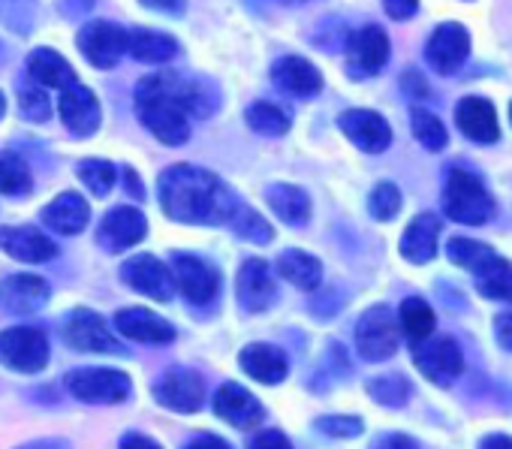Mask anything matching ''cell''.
Returning a JSON list of instances; mask_svg holds the SVG:
<instances>
[{
    "label": "cell",
    "mask_w": 512,
    "mask_h": 449,
    "mask_svg": "<svg viewBox=\"0 0 512 449\" xmlns=\"http://www.w3.org/2000/svg\"><path fill=\"white\" fill-rule=\"evenodd\" d=\"M157 193L166 217L178 223H196V227H220V223H229L241 205L235 193L214 172L199 166L166 169L160 175Z\"/></svg>",
    "instance_id": "obj_1"
},
{
    "label": "cell",
    "mask_w": 512,
    "mask_h": 449,
    "mask_svg": "<svg viewBox=\"0 0 512 449\" xmlns=\"http://www.w3.org/2000/svg\"><path fill=\"white\" fill-rule=\"evenodd\" d=\"M136 91H148L157 94L169 103H175L187 118H208L217 106H220V94L211 82L199 79V76H184V73H154L148 79L139 82Z\"/></svg>",
    "instance_id": "obj_2"
},
{
    "label": "cell",
    "mask_w": 512,
    "mask_h": 449,
    "mask_svg": "<svg viewBox=\"0 0 512 449\" xmlns=\"http://www.w3.org/2000/svg\"><path fill=\"white\" fill-rule=\"evenodd\" d=\"M443 208H446V217H452L455 223L482 227L494 214V199L476 175L464 169H452L443 187Z\"/></svg>",
    "instance_id": "obj_3"
},
{
    "label": "cell",
    "mask_w": 512,
    "mask_h": 449,
    "mask_svg": "<svg viewBox=\"0 0 512 449\" xmlns=\"http://www.w3.org/2000/svg\"><path fill=\"white\" fill-rule=\"evenodd\" d=\"M49 338L37 326H13L0 332V362L19 374H37L49 362Z\"/></svg>",
    "instance_id": "obj_4"
},
{
    "label": "cell",
    "mask_w": 512,
    "mask_h": 449,
    "mask_svg": "<svg viewBox=\"0 0 512 449\" xmlns=\"http://www.w3.org/2000/svg\"><path fill=\"white\" fill-rule=\"evenodd\" d=\"M64 386L85 404H121L130 398V377L115 368H76L67 371Z\"/></svg>",
    "instance_id": "obj_5"
},
{
    "label": "cell",
    "mask_w": 512,
    "mask_h": 449,
    "mask_svg": "<svg viewBox=\"0 0 512 449\" xmlns=\"http://www.w3.org/2000/svg\"><path fill=\"white\" fill-rule=\"evenodd\" d=\"M398 320L386 305H377L362 314L356 323V350L368 362H383L398 353Z\"/></svg>",
    "instance_id": "obj_6"
},
{
    "label": "cell",
    "mask_w": 512,
    "mask_h": 449,
    "mask_svg": "<svg viewBox=\"0 0 512 449\" xmlns=\"http://www.w3.org/2000/svg\"><path fill=\"white\" fill-rule=\"evenodd\" d=\"M136 112H139V121L163 145H184L190 139V118L175 103L148 91H136Z\"/></svg>",
    "instance_id": "obj_7"
},
{
    "label": "cell",
    "mask_w": 512,
    "mask_h": 449,
    "mask_svg": "<svg viewBox=\"0 0 512 449\" xmlns=\"http://www.w3.org/2000/svg\"><path fill=\"white\" fill-rule=\"evenodd\" d=\"M154 398L175 413H196L205 401V380L193 368H166L154 380Z\"/></svg>",
    "instance_id": "obj_8"
},
{
    "label": "cell",
    "mask_w": 512,
    "mask_h": 449,
    "mask_svg": "<svg viewBox=\"0 0 512 449\" xmlns=\"http://www.w3.org/2000/svg\"><path fill=\"white\" fill-rule=\"evenodd\" d=\"M61 332H64V341L73 350H82V353H124L121 341L109 332L103 317H97L94 311H85V308L70 311L64 317V323H61Z\"/></svg>",
    "instance_id": "obj_9"
},
{
    "label": "cell",
    "mask_w": 512,
    "mask_h": 449,
    "mask_svg": "<svg viewBox=\"0 0 512 449\" xmlns=\"http://www.w3.org/2000/svg\"><path fill=\"white\" fill-rule=\"evenodd\" d=\"M389 61V37L377 25H365L347 40V73L353 79H371L383 73Z\"/></svg>",
    "instance_id": "obj_10"
},
{
    "label": "cell",
    "mask_w": 512,
    "mask_h": 449,
    "mask_svg": "<svg viewBox=\"0 0 512 449\" xmlns=\"http://www.w3.org/2000/svg\"><path fill=\"white\" fill-rule=\"evenodd\" d=\"M413 362L437 386H452L455 377L464 368V356H461L458 344L452 338H446V335L443 338L428 335L425 341H419L416 350H413Z\"/></svg>",
    "instance_id": "obj_11"
},
{
    "label": "cell",
    "mask_w": 512,
    "mask_h": 449,
    "mask_svg": "<svg viewBox=\"0 0 512 449\" xmlns=\"http://www.w3.org/2000/svg\"><path fill=\"white\" fill-rule=\"evenodd\" d=\"M130 31L112 22H88L79 31V52L100 70H112L127 55Z\"/></svg>",
    "instance_id": "obj_12"
},
{
    "label": "cell",
    "mask_w": 512,
    "mask_h": 449,
    "mask_svg": "<svg viewBox=\"0 0 512 449\" xmlns=\"http://www.w3.org/2000/svg\"><path fill=\"white\" fill-rule=\"evenodd\" d=\"M172 281L190 305H211L220 293V275L193 254L172 257Z\"/></svg>",
    "instance_id": "obj_13"
},
{
    "label": "cell",
    "mask_w": 512,
    "mask_h": 449,
    "mask_svg": "<svg viewBox=\"0 0 512 449\" xmlns=\"http://www.w3.org/2000/svg\"><path fill=\"white\" fill-rule=\"evenodd\" d=\"M470 55V34L464 25L458 22H446L440 25L431 37H428V46H425V61L434 73L440 76H452L461 70V64L467 61Z\"/></svg>",
    "instance_id": "obj_14"
},
{
    "label": "cell",
    "mask_w": 512,
    "mask_h": 449,
    "mask_svg": "<svg viewBox=\"0 0 512 449\" xmlns=\"http://www.w3.org/2000/svg\"><path fill=\"white\" fill-rule=\"evenodd\" d=\"M148 233V220L139 208H130V205H118L112 208L103 223H100V230H97V242L103 251L109 254H121L133 245H139Z\"/></svg>",
    "instance_id": "obj_15"
},
{
    "label": "cell",
    "mask_w": 512,
    "mask_h": 449,
    "mask_svg": "<svg viewBox=\"0 0 512 449\" xmlns=\"http://www.w3.org/2000/svg\"><path fill=\"white\" fill-rule=\"evenodd\" d=\"M121 281L154 302H169L172 290H175L172 272L151 254H139V257L127 260L121 266Z\"/></svg>",
    "instance_id": "obj_16"
},
{
    "label": "cell",
    "mask_w": 512,
    "mask_h": 449,
    "mask_svg": "<svg viewBox=\"0 0 512 449\" xmlns=\"http://www.w3.org/2000/svg\"><path fill=\"white\" fill-rule=\"evenodd\" d=\"M235 290H238V305L244 311H250V314L269 311L275 305V299H278V284L272 278V269L263 260L241 263Z\"/></svg>",
    "instance_id": "obj_17"
},
{
    "label": "cell",
    "mask_w": 512,
    "mask_h": 449,
    "mask_svg": "<svg viewBox=\"0 0 512 449\" xmlns=\"http://www.w3.org/2000/svg\"><path fill=\"white\" fill-rule=\"evenodd\" d=\"M338 127L344 130V136L356 148H362L368 154H380L392 142V127L386 124V118L377 115V112H368V109H350V112H344L338 118Z\"/></svg>",
    "instance_id": "obj_18"
},
{
    "label": "cell",
    "mask_w": 512,
    "mask_h": 449,
    "mask_svg": "<svg viewBox=\"0 0 512 449\" xmlns=\"http://www.w3.org/2000/svg\"><path fill=\"white\" fill-rule=\"evenodd\" d=\"M49 296L52 290L40 275H10L0 284V308L7 314H37Z\"/></svg>",
    "instance_id": "obj_19"
},
{
    "label": "cell",
    "mask_w": 512,
    "mask_h": 449,
    "mask_svg": "<svg viewBox=\"0 0 512 449\" xmlns=\"http://www.w3.org/2000/svg\"><path fill=\"white\" fill-rule=\"evenodd\" d=\"M214 413L223 422L235 425V428H253V425H260L263 416H266L263 404L256 401L244 386H238V383H223L217 389V395H214Z\"/></svg>",
    "instance_id": "obj_20"
},
{
    "label": "cell",
    "mask_w": 512,
    "mask_h": 449,
    "mask_svg": "<svg viewBox=\"0 0 512 449\" xmlns=\"http://www.w3.org/2000/svg\"><path fill=\"white\" fill-rule=\"evenodd\" d=\"M0 251L19 263H49L58 248L37 227H0Z\"/></svg>",
    "instance_id": "obj_21"
},
{
    "label": "cell",
    "mask_w": 512,
    "mask_h": 449,
    "mask_svg": "<svg viewBox=\"0 0 512 449\" xmlns=\"http://www.w3.org/2000/svg\"><path fill=\"white\" fill-rule=\"evenodd\" d=\"M61 118L67 130L79 139L94 136L100 127V103L91 88L85 85H70L61 97Z\"/></svg>",
    "instance_id": "obj_22"
},
{
    "label": "cell",
    "mask_w": 512,
    "mask_h": 449,
    "mask_svg": "<svg viewBox=\"0 0 512 449\" xmlns=\"http://www.w3.org/2000/svg\"><path fill=\"white\" fill-rule=\"evenodd\" d=\"M115 329L130 338V341H142V344H172L175 341V329L169 326V320H163L154 311L145 308H124L115 314Z\"/></svg>",
    "instance_id": "obj_23"
},
{
    "label": "cell",
    "mask_w": 512,
    "mask_h": 449,
    "mask_svg": "<svg viewBox=\"0 0 512 449\" xmlns=\"http://www.w3.org/2000/svg\"><path fill=\"white\" fill-rule=\"evenodd\" d=\"M241 368L247 377H253L256 383H281L287 380L290 374V362H287V353L275 344H247L238 356Z\"/></svg>",
    "instance_id": "obj_24"
},
{
    "label": "cell",
    "mask_w": 512,
    "mask_h": 449,
    "mask_svg": "<svg viewBox=\"0 0 512 449\" xmlns=\"http://www.w3.org/2000/svg\"><path fill=\"white\" fill-rule=\"evenodd\" d=\"M455 124L467 139L482 142V145L497 142V136H500L497 112L485 97H464L455 109Z\"/></svg>",
    "instance_id": "obj_25"
},
{
    "label": "cell",
    "mask_w": 512,
    "mask_h": 449,
    "mask_svg": "<svg viewBox=\"0 0 512 449\" xmlns=\"http://www.w3.org/2000/svg\"><path fill=\"white\" fill-rule=\"evenodd\" d=\"M440 242V217L437 214H419L407 223V230L401 236V257L407 263H431L437 254Z\"/></svg>",
    "instance_id": "obj_26"
},
{
    "label": "cell",
    "mask_w": 512,
    "mask_h": 449,
    "mask_svg": "<svg viewBox=\"0 0 512 449\" xmlns=\"http://www.w3.org/2000/svg\"><path fill=\"white\" fill-rule=\"evenodd\" d=\"M272 79L281 91L293 94V97H317L323 91V73L305 61V58H281L275 67H272Z\"/></svg>",
    "instance_id": "obj_27"
},
{
    "label": "cell",
    "mask_w": 512,
    "mask_h": 449,
    "mask_svg": "<svg viewBox=\"0 0 512 449\" xmlns=\"http://www.w3.org/2000/svg\"><path fill=\"white\" fill-rule=\"evenodd\" d=\"M88 220H91V208L88 202L67 190L61 193L58 199H52L46 208H43V223L52 230V233H61V236H76L88 227Z\"/></svg>",
    "instance_id": "obj_28"
},
{
    "label": "cell",
    "mask_w": 512,
    "mask_h": 449,
    "mask_svg": "<svg viewBox=\"0 0 512 449\" xmlns=\"http://www.w3.org/2000/svg\"><path fill=\"white\" fill-rule=\"evenodd\" d=\"M28 73L40 88H70L76 85V73L73 67L64 61V55H58L55 49H37L28 58Z\"/></svg>",
    "instance_id": "obj_29"
},
{
    "label": "cell",
    "mask_w": 512,
    "mask_h": 449,
    "mask_svg": "<svg viewBox=\"0 0 512 449\" xmlns=\"http://www.w3.org/2000/svg\"><path fill=\"white\" fill-rule=\"evenodd\" d=\"M266 202L284 223H290V227H305L311 217V199L296 184H272L266 190Z\"/></svg>",
    "instance_id": "obj_30"
},
{
    "label": "cell",
    "mask_w": 512,
    "mask_h": 449,
    "mask_svg": "<svg viewBox=\"0 0 512 449\" xmlns=\"http://www.w3.org/2000/svg\"><path fill=\"white\" fill-rule=\"evenodd\" d=\"M127 52L142 64H166V61H172L178 55V43L169 34L136 28V31H130Z\"/></svg>",
    "instance_id": "obj_31"
},
{
    "label": "cell",
    "mask_w": 512,
    "mask_h": 449,
    "mask_svg": "<svg viewBox=\"0 0 512 449\" xmlns=\"http://www.w3.org/2000/svg\"><path fill=\"white\" fill-rule=\"evenodd\" d=\"M278 272L284 281H290L299 290H317L323 281V266L317 257L305 254V251H284L278 257Z\"/></svg>",
    "instance_id": "obj_32"
},
{
    "label": "cell",
    "mask_w": 512,
    "mask_h": 449,
    "mask_svg": "<svg viewBox=\"0 0 512 449\" xmlns=\"http://www.w3.org/2000/svg\"><path fill=\"white\" fill-rule=\"evenodd\" d=\"M476 290L485 299L512 302V263L503 257H494L485 269L476 272Z\"/></svg>",
    "instance_id": "obj_33"
},
{
    "label": "cell",
    "mask_w": 512,
    "mask_h": 449,
    "mask_svg": "<svg viewBox=\"0 0 512 449\" xmlns=\"http://www.w3.org/2000/svg\"><path fill=\"white\" fill-rule=\"evenodd\" d=\"M398 323H401L404 335L413 344H419V341H425L434 332V311H431L428 302H422V299L413 296V299H404V305L398 311Z\"/></svg>",
    "instance_id": "obj_34"
},
{
    "label": "cell",
    "mask_w": 512,
    "mask_h": 449,
    "mask_svg": "<svg viewBox=\"0 0 512 449\" xmlns=\"http://www.w3.org/2000/svg\"><path fill=\"white\" fill-rule=\"evenodd\" d=\"M34 187L28 163L13 154V151H0V193L4 196H28Z\"/></svg>",
    "instance_id": "obj_35"
},
{
    "label": "cell",
    "mask_w": 512,
    "mask_h": 449,
    "mask_svg": "<svg viewBox=\"0 0 512 449\" xmlns=\"http://www.w3.org/2000/svg\"><path fill=\"white\" fill-rule=\"evenodd\" d=\"M244 118H247V127L260 136H284L290 130V115L281 106L266 103V100L253 103Z\"/></svg>",
    "instance_id": "obj_36"
},
{
    "label": "cell",
    "mask_w": 512,
    "mask_h": 449,
    "mask_svg": "<svg viewBox=\"0 0 512 449\" xmlns=\"http://www.w3.org/2000/svg\"><path fill=\"white\" fill-rule=\"evenodd\" d=\"M446 257L455 263V266H461V269H467V272H479V269H485L497 254L488 248V245H482V242H473V239H449L446 242Z\"/></svg>",
    "instance_id": "obj_37"
},
{
    "label": "cell",
    "mask_w": 512,
    "mask_h": 449,
    "mask_svg": "<svg viewBox=\"0 0 512 449\" xmlns=\"http://www.w3.org/2000/svg\"><path fill=\"white\" fill-rule=\"evenodd\" d=\"M229 227H232V233L238 236V239H244V242H253V245H269L272 242V227H269V220L266 217H260L253 208H247V205H238V211L232 214V220H229Z\"/></svg>",
    "instance_id": "obj_38"
},
{
    "label": "cell",
    "mask_w": 512,
    "mask_h": 449,
    "mask_svg": "<svg viewBox=\"0 0 512 449\" xmlns=\"http://www.w3.org/2000/svg\"><path fill=\"white\" fill-rule=\"evenodd\" d=\"M410 121H413V136H416L428 151H443V148H446L449 133H446L443 121H440L437 115H431V112H425V109H413Z\"/></svg>",
    "instance_id": "obj_39"
},
{
    "label": "cell",
    "mask_w": 512,
    "mask_h": 449,
    "mask_svg": "<svg viewBox=\"0 0 512 449\" xmlns=\"http://www.w3.org/2000/svg\"><path fill=\"white\" fill-rule=\"evenodd\" d=\"M79 178H82V184H88L91 193L106 196L118 181V169L109 160H82L79 163Z\"/></svg>",
    "instance_id": "obj_40"
},
{
    "label": "cell",
    "mask_w": 512,
    "mask_h": 449,
    "mask_svg": "<svg viewBox=\"0 0 512 449\" xmlns=\"http://www.w3.org/2000/svg\"><path fill=\"white\" fill-rule=\"evenodd\" d=\"M368 392L383 407H401L410 398V383L401 374H386L368 383Z\"/></svg>",
    "instance_id": "obj_41"
},
{
    "label": "cell",
    "mask_w": 512,
    "mask_h": 449,
    "mask_svg": "<svg viewBox=\"0 0 512 449\" xmlns=\"http://www.w3.org/2000/svg\"><path fill=\"white\" fill-rule=\"evenodd\" d=\"M19 109H22V118H28L31 124H43L52 118V100L37 85H28L19 91Z\"/></svg>",
    "instance_id": "obj_42"
},
{
    "label": "cell",
    "mask_w": 512,
    "mask_h": 449,
    "mask_svg": "<svg viewBox=\"0 0 512 449\" xmlns=\"http://www.w3.org/2000/svg\"><path fill=\"white\" fill-rule=\"evenodd\" d=\"M368 208L377 220H392L401 211V190L389 181L377 184L374 193L368 196Z\"/></svg>",
    "instance_id": "obj_43"
},
{
    "label": "cell",
    "mask_w": 512,
    "mask_h": 449,
    "mask_svg": "<svg viewBox=\"0 0 512 449\" xmlns=\"http://www.w3.org/2000/svg\"><path fill=\"white\" fill-rule=\"evenodd\" d=\"M0 16L16 31L28 34L34 28V4L31 0H0Z\"/></svg>",
    "instance_id": "obj_44"
},
{
    "label": "cell",
    "mask_w": 512,
    "mask_h": 449,
    "mask_svg": "<svg viewBox=\"0 0 512 449\" xmlns=\"http://www.w3.org/2000/svg\"><path fill=\"white\" fill-rule=\"evenodd\" d=\"M317 431L329 437H359L362 434V419L359 416H320L314 422Z\"/></svg>",
    "instance_id": "obj_45"
},
{
    "label": "cell",
    "mask_w": 512,
    "mask_h": 449,
    "mask_svg": "<svg viewBox=\"0 0 512 449\" xmlns=\"http://www.w3.org/2000/svg\"><path fill=\"white\" fill-rule=\"evenodd\" d=\"M247 449H293V443L287 440V434L284 431H278V428H269V431H260L253 440H250V446Z\"/></svg>",
    "instance_id": "obj_46"
},
{
    "label": "cell",
    "mask_w": 512,
    "mask_h": 449,
    "mask_svg": "<svg viewBox=\"0 0 512 449\" xmlns=\"http://www.w3.org/2000/svg\"><path fill=\"white\" fill-rule=\"evenodd\" d=\"M371 449H419V446H416V440H413V437L398 434V431H389V434H380V437L374 440V446H371Z\"/></svg>",
    "instance_id": "obj_47"
},
{
    "label": "cell",
    "mask_w": 512,
    "mask_h": 449,
    "mask_svg": "<svg viewBox=\"0 0 512 449\" xmlns=\"http://www.w3.org/2000/svg\"><path fill=\"white\" fill-rule=\"evenodd\" d=\"M383 7L392 19H413L416 10H419V0H383Z\"/></svg>",
    "instance_id": "obj_48"
},
{
    "label": "cell",
    "mask_w": 512,
    "mask_h": 449,
    "mask_svg": "<svg viewBox=\"0 0 512 449\" xmlns=\"http://www.w3.org/2000/svg\"><path fill=\"white\" fill-rule=\"evenodd\" d=\"M494 338L503 350L512 353V314H500L494 317Z\"/></svg>",
    "instance_id": "obj_49"
},
{
    "label": "cell",
    "mask_w": 512,
    "mask_h": 449,
    "mask_svg": "<svg viewBox=\"0 0 512 449\" xmlns=\"http://www.w3.org/2000/svg\"><path fill=\"white\" fill-rule=\"evenodd\" d=\"M94 10V0H61V13L67 19H82Z\"/></svg>",
    "instance_id": "obj_50"
},
{
    "label": "cell",
    "mask_w": 512,
    "mask_h": 449,
    "mask_svg": "<svg viewBox=\"0 0 512 449\" xmlns=\"http://www.w3.org/2000/svg\"><path fill=\"white\" fill-rule=\"evenodd\" d=\"M118 449H163L157 440H151V437H145V434H136V431H130V434H124V440H121V446Z\"/></svg>",
    "instance_id": "obj_51"
},
{
    "label": "cell",
    "mask_w": 512,
    "mask_h": 449,
    "mask_svg": "<svg viewBox=\"0 0 512 449\" xmlns=\"http://www.w3.org/2000/svg\"><path fill=\"white\" fill-rule=\"evenodd\" d=\"M184 449H232L223 437H214V434H199L193 437Z\"/></svg>",
    "instance_id": "obj_52"
},
{
    "label": "cell",
    "mask_w": 512,
    "mask_h": 449,
    "mask_svg": "<svg viewBox=\"0 0 512 449\" xmlns=\"http://www.w3.org/2000/svg\"><path fill=\"white\" fill-rule=\"evenodd\" d=\"M19 449H73V446L67 440H61V437H43V440H31V443H25Z\"/></svg>",
    "instance_id": "obj_53"
},
{
    "label": "cell",
    "mask_w": 512,
    "mask_h": 449,
    "mask_svg": "<svg viewBox=\"0 0 512 449\" xmlns=\"http://www.w3.org/2000/svg\"><path fill=\"white\" fill-rule=\"evenodd\" d=\"M479 449H512V437L506 434H488L479 440Z\"/></svg>",
    "instance_id": "obj_54"
},
{
    "label": "cell",
    "mask_w": 512,
    "mask_h": 449,
    "mask_svg": "<svg viewBox=\"0 0 512 449\" xmlns=\"http://www.w3.org/2000/svg\"><path fill=\"white\" fill-rule=\"evenodd\" d=\"M404 82L413 85V88H407V94H413V97H428V85H425V79H419L416 73H407Z\"/></svg>",
    "instance_id": "obj_55"
},
{
    "label": "cell",
    "mask_w": 512,
    "mask_h": 449,
    "mask_svg": "<svg viewBox=\"0 0 512 449\" xmlns=\"http://www.w3.org/2000/svg\"><path fill=\"white\" fill-rule=\"evenodd\" d=\"M121 175H124V181H127V190H130V193H133L136 199H145V187L139 184L136 172H133V169H124Z\"/></svg>",
    "instance_id": "obj_56"
},
{
    "label": "cell",
    "mask_w": 512,
    "mask_h": 449,
    "mask_svg": "<svg viewBox=\"0 0 512 449\" xmlns=\"http://www.w3.org/2000/svg\"><path fill=\"white\" fill-rule=\"evenodd\" d=\"M151 10H178V0H142Z\"/></svg>",
    "instance_id": "obj_57"
},
{
    "label": "cell",
    "mask_w": 512,
    "mask_h": 449,
    "mask_svg": "<svg viewBox=\"0 0 512 449\" xmlns=\"http://www.w3.org/2000/svg\"><path fill=\"white\" fill-rule=\"evenodd\" d=\"M4 112H7V100H4V94H0V118H4Z\"/></svg>",
    "instance_id": "obj_58"
},
{
    "label": "cell",
    "mask_w": 512,
    "mask_h": 449,
    "mask_svg": "<svg viewBox=\"0 0 512 449\" xmlns=\"http://www.w3.org/2000/svg\"><path fill=\"white\" fill-rule=\"evenodd\" d=\"M278 4H305V0H278Z\"/></svg>",
    "instance_id": "obj_59"
},
{
    "label": "cell",
    "mask_w": 512,
    "mask_h": 449,
    "mask_svg": "<svg viewBox=\"0 0 512 449\" xmlns=\"http://www.w3.org/2000/svg\"><path fill=\"white\" fill-rule=\"evenodd\" d=\"M7 58V49H4V43H0V61H4Z\"/></svg>",
    "instance_id": "obj_60"
},
{
    "label": "cell",
    "mask_w": 512,
    "mask_h": 449,
    "mask_svg": "<svg viewBox=\"0 0 512 449\" xmlns=\"http://www.w3.org/2000/svg\"><path fill=\"white\" fill-rule=\"evenodd\" d=\"M509 121H512V109H509Z\"/></svg>",
    "instance_id": "obj_61"
}]
</instances>
